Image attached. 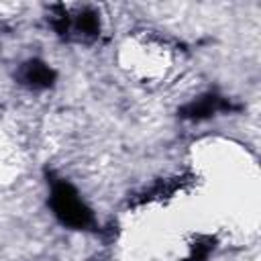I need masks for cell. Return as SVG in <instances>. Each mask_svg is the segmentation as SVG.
Segmentation results:
<instances>
[{"label":"cell","instance_id":"obj_3","mask_svg":"<svg viewBox=\"0 0 261 261\" xmlns=\"http://www.w3.org/2000/svg\"><path fill=\"white\" fill-rule=\"evenodd\" d=\"M20 82L29 88H35V90H41V88H49L55 80V71L43 63V61H27L22 67H20V73H18Z\"/></svg>","mask_w":261,"mask_h":261},{"label":"cell","instance_id":"obj_1","mask_svg":"<svg viewBox=\"0 0 261 261\" xmlns=\"http://www.w3.org/2000/svg\"><path fill=\"white\" fill-rule=\"evenodd\" d=\"M51 208L53 214L71 228H88L92 224V212L82 202L80 194L67 181H55L51 188Z\"/></svg>","mask_w":261,"mask_h":261},{"label":"cell","instance_id":"obj_2","mask_svg":"<svg viewBox=\"0 0 261 261\" xmlns=\"http://www.w3.org/2000/svg\"><path fill=\"white\" fill-rule=\"evenodd\" d=\"M230 108H232L230 102H226L224 98H220L216 94H206V96H200L198 100H192L190 104H186L181 108V116L190 118V120H202V118L214 116L216 112H224Z\"/></svg>","mask_w":261,"mask_h":261},{"label":"cell","instance_id":"obj_4","mask_svg":"<svg viewBox=\"0 0 261 261\" xmlns=\"http://www.w3.org/2000/svg\"><path fill=\"white\" fill-rule=\"evenodd\" d=\"M212 247H214V245H212V239H204V241L196 243L192 255H190L186 261H204V259L208 257V253L212 251Z\"/></svg>","mask_w":261,"mask_h":261}]
</instances>
